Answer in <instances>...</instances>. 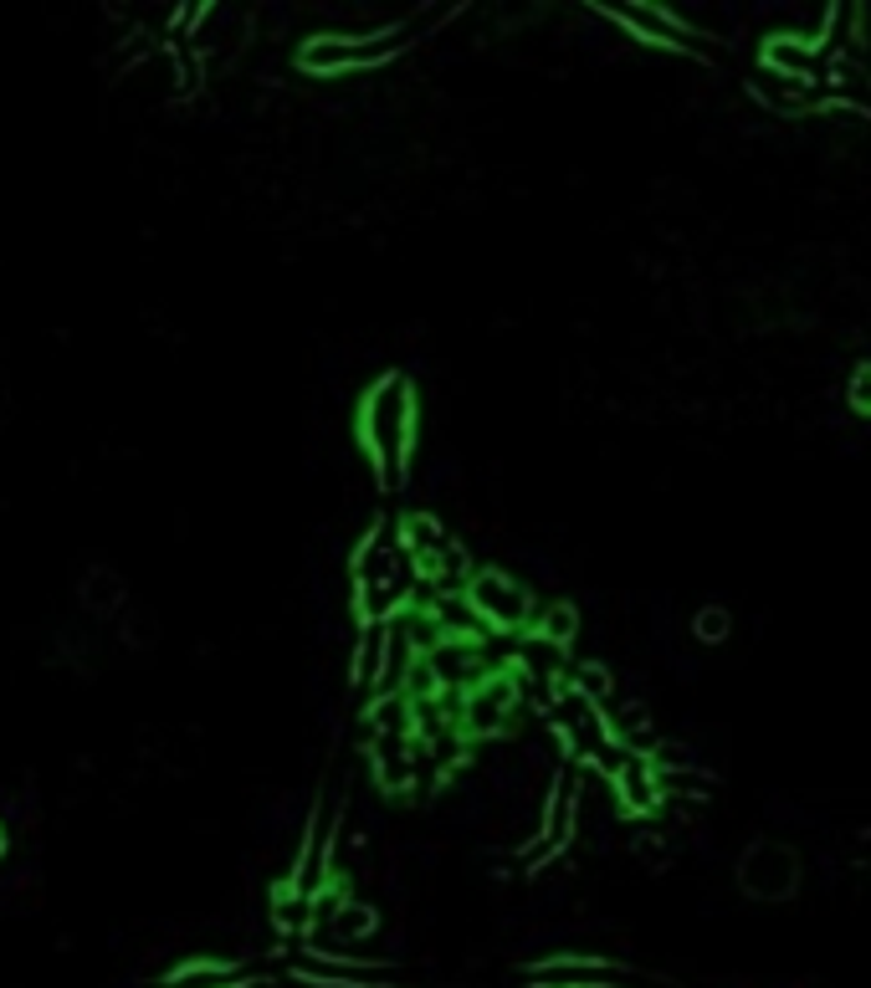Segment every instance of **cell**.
I'll use <instances>...</instances> for the list:
<instances>
[{"label":"cell","mask_w":871,"mask_h":988,"mask_svg":"<svg viewBox=\"0 0 871 988\" xmlns=\"http://www.w3.org/2000/svg\"><path fill=\"white\" fill-rule=\"evenodd\" d=\"M703 635H707V641H718V635H728V614L707 610V614H703Z\"/></svg>","instance_id":"cell-1"}]
</instances>
